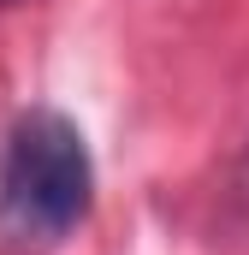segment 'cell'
I'll list each match as a JSON object with an SVG mask.
<instances>
[{"label":"cell","instance_id":"6da1fadb","mask_svg":"<svg viewBox=\"0 0 249 255\" xmlns=\"http://www.w3.org/2000/svg\"><path fill=\"white\" fill-rule=\"evenodd\" d=\"M89 202L95 160L83 148V130L48 107L24 113L0 160V226L24 244H60L71 226H83Z\"/></svg>","mask_w":249,"mask_h":255}]
</instances>
